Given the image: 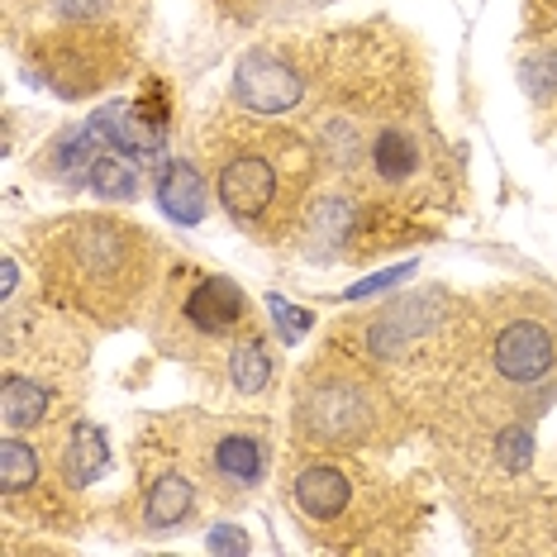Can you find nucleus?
Listing matches in <instances>:
<instances>
[{
    "label": "nucleus",
    "instance_id": "1",
    "mask_svg": "<svg viewBox=\"0 0 557 557\" xmlns=\"http://www.w3.org/2000/svg\"><path fill=\"white\" fill-rule=\"evenodd\" d=\"M214 153V191L234 224L252 234H282L300 220L314 172H320V148L300 134L276 129V124L224 120Z\"/></svg>",
    "mask_w": 557,
    "mask_h": 557
},
{
    "label": "nucleus",
    "instance_id": "2",
    "mask_svg": "<svg viewBox=\"0 0 557 557\" xmlns=\"http://www.w3.org/2000/svg\"><path fill=\"white\" fill-rule=\"evenodd\" d=\"M48 286L58 300L77 306L96 320H129L153 276V238L124 220L77 214L44 244Z\"/></svg>",
    "mask_w": 557,
    "mask_h": 557
},
{
    "label": "nucleus",
    "instance_id": "3",
    "mask_svg": "<svg viewBox=\"0 0 557 557\" xmlns=\"http://www.w3.org/2000/svg\"><path fill=\"white\" fill-rule=\"evenodd\" d=\"M376 405L352 376H314L306 396H296V429L320 443H358L372 434Z\"/></svg>",
    "mask_w": 557,
    "mask_h": 557
},
{
    "label": "nucleus",
    "instance_id": "4",
    "mask_svg": "<svg viewBox=\"0 0 557 557\" xmlns=\"http://www.w3.org/2000/svg\"><path fill=\"white\" fill-rule=\"evenodd\" d=\"M39 77L53 86L58 96H91L110 77H120L115 58H110L106 39H91L86 29H67L39 48Z\"/></svg>",
    "mask_w": 557,
    "mask_h": 557
},
{
    "label": "nucleus",
    "instance_id": "5",
    "mask_svg": "<svg viewBox=\"0 0 557 557\" xmlns=\"http://www.w3.org/2000/svg\"><path fill=\"white\" fill-rule=\"evenodd\" d=\"M234 100L248 115H262V120L286 115V110H300V100H306V77L286 58L252 48L234 67Z\"/></svg>",
    "mask_w": 557,
    "mask_h": 557
},
{
    "label": "nucleus",
    "instance_id": "6",
    "mask_svg": "<svg viewBox=\"0 0 557 557\" xmlns=\"http://www.w3.org/2000/svg\"><path fill=\"white\" fill-rule=\"evenodd\" d=\"M491 362H496L500 382L539 386L543 376L557 367L553 324H543V320H510V324H500L496 344H491Z\"/></svg>",
    "mask_w": 557,
    "mask_h": 557
},
{
    "label": "nucleus",
    "instance_id": "7",
    "mask_svg": "<svg viewBox=\"0 0 557 557\" xmlns=\"http://www.w3.org/2000/svg\"><path fill=\"white\" fill-rule=\"evenodd\" d=\"M244 290L230 276H200L186 296V329L200 338H230L238 324H244Z\"/></svg>",
    "mask_w": 557,
    "mask_h": 557
},
{
    "label": "nucleus",
    "instance_id": "8",
    "mask_svg": "<svg viewBox=\"0 0 557 557\" xmlns=\"http://www.w3.org/2000/svg\"><path fill=\"white\" fill-rule=\"evenodd\" d=\"M367 168H372V176L386 182V186L414 182V172L424 168V138L414 134L405 120L386 124V129H376L372 144H367Z\"/></svg>",
    "mask_w": 557,
    "mask_h": 557
},
{
    "label": "nucleus",
    "instance_id": "9",
    "mask_svg": "<svg viewBox=\"0 0 557 557\" xmlns=\"http://www.w3.org/2000/svg\"><path fill=\"white\" fill-rule=\"evenodd\" d=\"M352 500V481L344 467H329V462H314L296 476V505L306 510L310 519H338Z\"/></svg>",
    "mask_w": 557,
    "mask_h": 557
},
{
    "label": "nucleus",
    "instance_id": "10",
    "mask_svg": "<svg viewBox=\"0 0 557 557\" xmlns=\"http://www.w3.org/2000/svg\"><path fill=\"white\" fill-rule=\"evenodd\" d=\"M210 467L220 481H234V486H252L268 472V443L252 434H224L210 453Z\"/></svg>",
    "mask_w": 557,
    "mask_h": 557
},
{
    "label": "nucleus",
    "instance_id": "11",
    "mask_svg": "<svg viewBox=\"0 0 557 557\" xmlns=\"http://www.w3.org/2000/svg\"><path fill=\"white\" fill-rule=\"evenodd\" d=\"M158 206L172 214L176 224H200L206 220V182L191 162H172L158 176Z\"/></svg>",
    "mask_w": 557,
    "mask_h": 557
},
{
    "label": "nucleus",
    "instance_id": "12",
    "mask_svg": "<svg viewBox=\"0 0 557 557\" xmlns=\"http://www.w3.org/2000/svg\"><path fill=\"white\" fill-rule=\"evenodd\" d=\"M110 462V443L96 424H72V438H67V453H62V476L67 486H91V481L106 472Z\"/></svg>",
    "mask_w": 557,
    "mask_h": 557
},
{
    "label": "nucleus",
    "instance_id": "13",
    "mask_svg": "<svg viewBox=\"0 0 557 557\" xmlns=\"http://www.w3.org/2000/svg\"><path fill=\"white\" fill-rule=\"evenodd\" d=\"M191 505H196L191 476L168 472V476L153 481V491H148V500H144V524H148V529H172V524H182V519L191 515Z\"/></svg>",
    "mask_w": 557,
    "mask_h": 557
},
{
    "label": "nucleus",
    "instance_id": "14",
    "mask_svg": "<svg viewBox=\"0 0 557 557\" xmlns=\"http://www.w3.org/2000/svg\"><path fill=\"white\" fill-rule=\"evenodd\" d=\"M44 414H48V391L34 376L5 372V382H0V420H5V429H34Z\"/></svg>",
    "mask_w": 557,
    "mask_h": 557
},
{
    "label": "nucleus",
    "instance_id": "15",
    "mask_svg": "<svg viewBox=\"0 0 557 557\" xmlns=\"http://www.w3.org/2000/svg\"><path fill=\"white\" fill-rule=\"evenodd\" d=\"M230 382L244 391V396H258V391H268L272 382V352L262 344L258 334L238 338L234 352H230Z\"/></svg>",
    "mask_w": 557,
    "mask_h": 557
},
{
    "label": "nucleus",
    "instance_id": "16",
    "mask_svg": "<svg viewBox=\"0 0 557 557\" xmlns=\"http://www.w3.org/2000/svg\"><path fill=\"white\" fill-rule=\"evenodd\" d=\"M86 182H91V191L106 196V200H134L138 196V172H134V162L124 158V153H100V158H91V172H86Z\"/></svg>",
    "mask_w": 557,
    "mask_h": 557
},
{
    "label": "nucleus",
    "instance_id": "17",
    "mask_svg": "<svg viewBox=\"0 0 557 557\" xmlns=\"http://www.w3.org/2000/svg\"><path fill=\"white\" fill-rule=\"evenodd\" d=\"M39 481V453L29 448L24 438H5L0 443V491L5 496H20Z\"/></svg>",
    "mask_w": 557,
    "mask_h": 557
},
{
    "label": "nucleus",
    "instance_id": "18",
    "mask_svg": "<svg viewBox=\"0 0 557 557\" xmlns=\"http://www.w3.org/2000/svg\"><path fill=\"white\" fill-rule=\"evenodd\" d=\"M268 310H272V320H276V334L290 338V344H296V338H306L310 329H314V314H310V310L286 306L282 296H268Z\"/></svg>",
    "mask_w": 557,
    "mask_h": 557
},
{
    "label": "nucleus",
    "instance_id": "19",
    "mask_svg": "<svg viewBox=\"0 0 557 557\" xmlns=\"http://www.w3.org/2000/svg\"><path fill=\"white\" fill-rule=\"evenodd\" d=\"M524 86L534 100H553L557 91V62L553 58H539V62H524Z\"/></svg>",
    "mask_w": 557,
    "mask_h": 557
},
{
    "label": "nucleus",
    "instance_id": "20",
    "mask_svg": "<svg viewBox=\"0 0 557 557\" xmlns=\"http://www.w3.org/2000/svg\"><path fill=\"white\" fill-rule=\"evenodd\" d=\"M414 272V262H400V268H391V272H376V276H367V282H358L348 290V300H367V296H376V290H391V286H400L405 276Z\"/></svg>",
    "mask_w": 557,
    "mask_h": 557
},
{
    "label": "nucleus",
    "instance_id": "21",
    "mask_svg": "<svg viewBox=\"0 0 557 557\" xmlns=\"http://www.w3.org/2000/svg\"><path fill=\"white\" fill-rule=\"evenodd\" d=\"M106 5H110V0H58V15L72 20V24H82V20H96Z\"/></svg>",
    "mask_w": 557,
    "mask_h": 557
},
{
    "label": "nucleus",
    "instance_id": "22",
    "mask_svg": "<svg viewBox=\"0 0 557 557\" xmlns=\"http://www.w3.org/2000/svg\"><path fill=\"white\" fill-rule=\"evenodd\" d=\"M210 553H248V539L238 534V529H230V524H220L210 534Z\"/></svg>",
    "mask_w": 557,
    "mask_h": 557
},
{
    "label": "nucleus",
    "instance_id": "23",
    "mask_svg": "<svg viewBox=\"0 0 557 557\" xmlns=\"http://www.w3.org/2000/svg\"><path fill=\"white\" fill-rule=\"evenodd\" d=\"M0 272H5V296H15V282H20V272H15V262H0Z\"/></svg>",
    "mask_w": 557,
    "mask_h": 557
}]
</instances>
